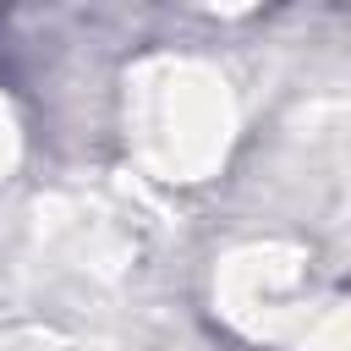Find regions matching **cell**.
Returning a JSON list of instances; mask_svg holds the SVG:
<instances>
[]
</instances>
